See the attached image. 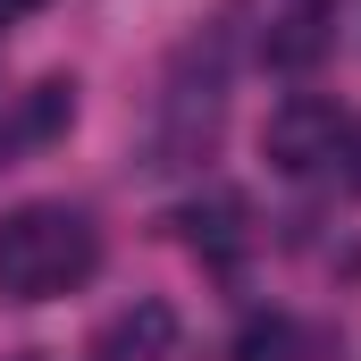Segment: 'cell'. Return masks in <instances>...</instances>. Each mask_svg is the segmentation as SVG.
<instances>
[{
  "mask_svg": "<svg viewBox=\"0 0 361 361\" xmlns=\"http://www.w3.org/2000/svg\"><path fill=\"white\" fill-rule=\"evenodd\" d=\"M101 269V235L68 202H25L0 219V302H51Z\"/></svg>",
  "mask_w": 361,
  "mask_h": 361,
  "instance_id": "6da1fadb",
  "label": "cell"
},
{
  "mask_svg": "<svg viewBox=\"0 0 361 361\" xmlns=\"http://www.w3.org/2000/svg\"><path fill=\"white\" fill-rule=\"evenodd\" d=\"M261 152H269L277 177H311V169H336L345 160V118H336V101H319V92H294V101H277L269 126H261Z\"/></svg>",
  "mask_w": 361,
  "mask_h": 361,
  "instance_id": "7a4b0ae2",
  "label": "cell"
},
{
  "mask_svg": "<svg viewBox=\"0 0 361 361\" xmlns=\"http://www.w3.org/2000/svg\"><path fill=\"white\" fill-rule=\"evenodd\" d=\"M219 118H227V76H177L160 101V126H152V169H193L210 143H219Z\"/></svg>",
  "mask_w": 361,
  "mask_h": 361,
  "instance_id": "3957f363",
  "label": "cell"
},
{
  "mask_svg": "<svg viewBox=\"0 0 361 361\" xmlns=\"http://www.w3.org/2000/svg\"><path fill=\"white\" fill-rule=\"evenodd\" d=\"M169 227H177L185 244H202V252H227L244 235V193H202V202H185Z\"/></svg>",
  "mask_w": 361,
  "mask_h": 361,
  "instance_id": "277c9868",
  "label": "cell"
},
{
  "mask_svg": "<svg viewBox=\"0 0 361 361\" xmlns=\"http://www.w3.org/2000/svg\"><path fill=\"white\" fill-rule=\"evenodd\" d=\"M177 345V311L169 302H135L118 328H109V361H160Z\"/></svg>",
  "mask_w": 361,
  "mask_h": 361,
  "instance_id": "5b68a950",
  "label": "cell"
},
{
  "mask_svg": "<svg viewBox=\"0 0 361 361\" xmlns=\"http://www.w3.org/2000/svg\"><path fill=\"white\" fill-rule=\"evenodd\" d=\"M68 118H76V85L68 76H42V85L25 92V109H17V143H51V135H68Z\"/></svg>",
  "mask_w": 361,
  "mask_h": 361,
  "instance_id": "8992f818",
  "label": "cell"
},
{
  "mask_svg": "<svg viewBox=\"0 0 361 361\" xmlns=\"http://www.w3.org/2000/svg\"><path fill=\"white\" fill-rule=\"evenodd\" d=\"M227 361H302V328H294L286 311H261V319H244V328H235Z\"/></svg>",
  "mask_w": 361,
  "mask_h": 361,
  "instance_id": "52a82bcc",
  "label": "cell"
},
{
  "mask_svg": "<svg viewBox=\"0 0 361 361\" xmlns=\"http://www.w3.org/2000/svg\"><path fill=\"white\" fill-rule=\"evenodd\" d=\"M319 42H328L319 17H294L286 34H269V59H277V68H302V59H319Z\"/></svg>",
  "mask_w": 361,
  "mask_h": 361,
  "instance_id": "ba28073f",
  "label": "cell"
},
{
  "mask_svg": "<svg viewBox=\"0 0 361 361\" xmlns=\"http://www.w3.org/2000/svg\"><path fill=\"white\" fill-rule=\"evenodd\" d=\"M34 8H51V0H0V25H17V17H34Z\"/></svg>",
  "mask_w": 361,
  "mask_h": 361,
  "instance_id": "9c48e42d",
  "label": "cell"
},
{
  "mask_svg": "<svg viewBox=\"0 0 361 361\" xmlns=\"http://www.w3.org/2000/svg\"><path fill=\"white\" fill-rule=\"evenodd\" d=\"M8 361H42V353H8Z\"/></svg>",
  "mask_w": 361,
  "mask_h": 361,
  "instance_id": "30bf717a",
  "label": "cell"
}]
</instances>
